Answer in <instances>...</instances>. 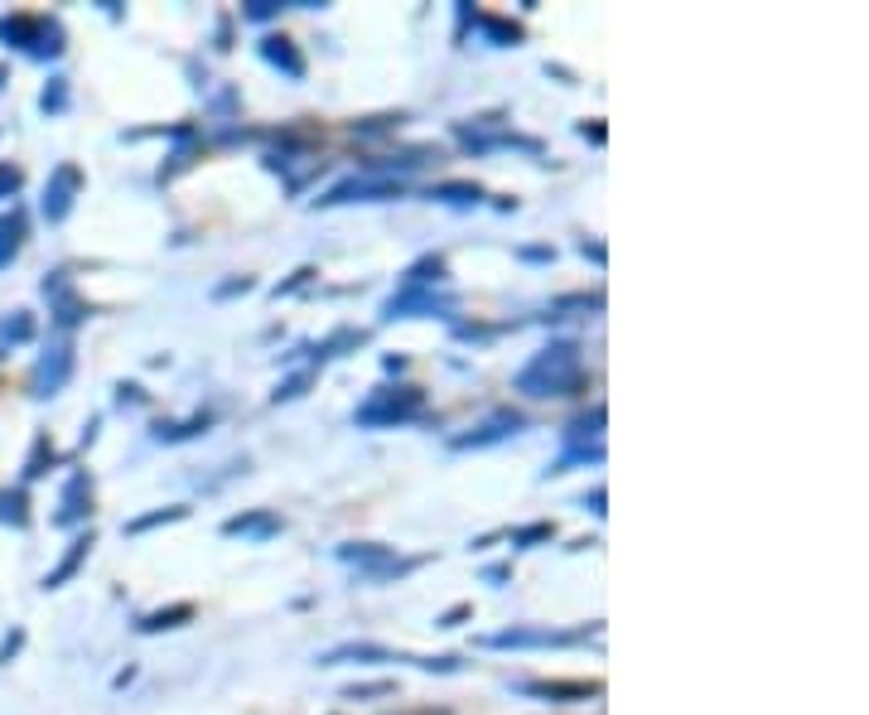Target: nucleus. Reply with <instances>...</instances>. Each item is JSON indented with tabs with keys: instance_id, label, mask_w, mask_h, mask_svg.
Segmentation results:
<instances>
[{
	"instance_id": "obj_30",
	"label": "nucleus",
	"mask_w": 869,
	"mask_h": 715,
	"mask_svg": "<svg viewBox=\"0 0 869 715\" xmlns=\"http://www.w3.org/2000/svg\"><path fill=\"white\" fill-rule=\"evenodd\" d=\"M584 507H594V513H604V489H594L590 499H584Z\"/></svg>"
},
{
	"instance_id": "obj_28",
	"label": "nucleus",
	"mask_w": 869,
	"mask_h": 715,
	"mask_svg": "<svg viewBox=\"0 0 869 715\" xmlns=\"http://www.w3.org/2000/svg\"><path fill=\"white\" fill-rule=\"evenodd\" d=\"M15 189H20V169L15 165H0V199H10Z\"/></svg>"
},
{
	"instance_id": "obj_22",
	"label": "nucleus",
	"mask_w": 869,
	"mask_h": 715,
	"mask_svg": "<svg viewBox=\"0 0 869 715\" xmlns=\"http://www.w3.org/2000/svg\"><path fill=\"white\" fill-rule=\"evenodd\" d=\"M30 334H34V320L24 310H15V320H5V329H0V344H24Z\"/></svg>"
},
{
	"instance_id": "obj_23",
	"label": "nucleus",
	"mask_w": 869,
	"mask_h": 715,
	"mask_svg": "<svg viewBox=\"0 0 869 715\" xmlns=\"http://www.w3.org/2000/svg\"><path fill=\"white\" fill-rule=\"evenodd\" d=\"M0 523H15V527L30 523V513H24V493H0Z\"/></svg>"
},
{
	"instance_id": "obj_13",
	"label": "nucleus",
	"mask_w": 869,
	"mask_h": 715,
	"mask_svg": "<svg viewBox=\"0 0 869 715\" xmlns=\"http://www.w3.org/2000/svg\"><path fill=\"white\" fill-rule=\"evenodd\" d=\"M261 58L266 64H276L286 78H304V58H300V48L286 40V34H266L261 40Z\"/></svg>"
},
{
	"instance_id": "obj_4",
	"label": "nucleus",
	"mask_w": 869,
	"mask_h": 715,
	"mask_svg": "<svg viewBox=\"0 0 869 715\" xmlns=\"http://www.w3.org/2000/svg\"><path fill=\"white\" fill-rule=\"evenodd\" d=\"M425 411L421 387H377L372 396L358 406V426H401Z\"/></svg>"
},
{
	"instance_id": "obj_2",
	"label": "nucleus",
	"mask_w": 869,
	"mask_h": 715,
	"mask_svg": "<svg viewBox=\"0 0 869 715\" xmlns=\"http://www.w3.org/2000/svg\"><path fill=\"white\" fill-rule=\"evenodd\" d=\"M0 40L34 58H58L64 54V24L48 15H5L0 20Z\"/></svg>"
},
{
	"instance_id": "obj_16",
	"label": "nucleus",
	"mask_w": 869,
	"mask_h": 715,
	"mask_svg": "<svg viewBox=\"0 0 869 715\" xmlns=\"http://www.w3.org/2000/svg\"><path fill=\"white\" fill-rule=\"evenodd\" d=\"M20 247H24V213L10 209L5 217H0V271L20 257Z\"/></svg>"
},
{
	"instance_id": "obj_14",
	"label": "nucleus",
	"mask_w": 869,
	"mask_h": 715,
	"mask_svg": "<svg viewBox=\"0 0 869 715\" xmlns=\"http://www.w3.org/2000/svg\"><path fill=\"white\" fill-rule=\"evenodd\" d=\"M44 295L58 305V324H78L82 314H88V310H82V300L73 295V286H68V276H64V271H58L54 281H44Z\"/></svg>"
},
{
	"instance_id": "obj_10",
	"label": "nucleus",
	"mask_w": 869,
	"mask_h": 715,
	"mask_svg": "<svg viewBox=\"0 0 869 715\" xmlns=\"http://www.w3.org/2000/svg\"><path fill=\"white\" fill-rule=\"evenodd\" d=\"M88 513H92V479L88 474H73L68 489H64V503H58V513H54V523L58 527H78Z\"/></svg>"
},
{
	"instance_id": "obj_6",
	"label": "nucleus",
	"mask_w": 869,
	"mask_h": 715,
	"mask_svg": "<svg viewBox=\"0 0 869 715\" xmlns=\"http://www.w3.org/2000/svg\"><path fill=\"white\" fill-rule=\"evenodd\" d=\"M377 199H401V179L387 175H353L344 185H334L320 199V209H338V203H377Z\"/></svg>"
},
{
	"instance_id": "obj_18",
	"label": "nucleus",
	"mask_w": 869,
	"mask_h": 715,
	"mask_svg": "<svg viewBox=\"0 0 869 715\" xmlns=\"http://www.w3.org/2000/svg\"><path fill=\"white\" fill-rule=\"evenodd\" d=\"M435 199H439V203H455V209H474V203L483 199V189H479V185H464V179H455V185H439V189H435Z\"/></svg>"
},
{
	"instance_id": "obj_15",
	"label": "nucleus",
	"mask_w": 869,
	"mask_h": 715,
	"mask_svg": "<svg viewBox=\"0 0 869 715\" xmlns=\"http://www.w3.org/2000/svg\"><path fill=\"white\" fill-rule=\"evenodd\" d=\"M223 532L227 537H276L280 517L276 513H242V517H227Z\"/></svg>"
},
{
	"instance_id": "obj_26",
	"label": "nucleus",
	"mask_w": 869,
	"mask_h": 715,
	"mask_svg": "<svg viewBox=\"0 0 869 715\" xmlns=\"http://www.w3.org/2000/svg\"><path fill=\"white\" fill-rule=\"evenodd\" d=\"M550 523H536V527H522V532H512V547H532V541H546L550 537Z\"/></svg>"
},
{
	"instance_id": "obj_8",
	"label": "nucleus",
	"mask_w": 869,
	"mask_h": 715,
	"mask_svg": "<svg viewBox=\"0 0 869 715\" xmlns=\"http://www.w3.org/2000/svg\"><path fill=\"white\" fill-rule=\"evenodd\" d=\"M68 372H73V344L64 338V344H54L40 362H34V372H30V392L40 396V402H44V396H54V392H64Z\"/></svg>"
},
{
	"instance_id": "obj_24",
	"label": "nucleus",
	"mask_w": 869,
	"mask_h": 715,
	"mask_svg": "<svg viewBox=\"0 0 869 715\" xmlns=\"http://www.w3.org/2000/svg\"><path fill=\"white\" fill-rule=\"evenodd\" d=\"M40 107H44V112H64V107H68V78H54V82H48L44 97H40Z\"/></svg>"
},
{
	"instance_id": "obj_25",
	"label": "nucleus",
	"mask_w": 869,
	"mask_h": 715,
	"mask_svg": "<svg viewBox=\"0 0 869 715\" xmlns=\"http://www.w3.org/2000/svg\"><path fill=\"white\" fill-rule=\"evenodd\" d=\"M189 513V507H165V513H151V517H136L131 532H145V527H160V523H179V517Z\"/></svg>"
},
{
	"instance_id": "obj_12",
	"label": "nucleus",
	"mask_w": 869,
	"mask_h": 715,
	"mask_svg": "<svg viewBox=\"0 0 869 715\" xmlns=\"http://www.w3.org/2000/svg\"><path fill=\"white\" fill-rule=\"evenodd\" d=\"M522 431V416L517 411H498L493 421H483L474 435H459L455 440V450H483V445H493V440H508V435H517Z\"/></svg>"
},
{
	"instance_id": "obj_1",
	"label": "nucleus",
	"mask_w": 869,
	"mask_h": 715,
	"mask_svg": "<svg viewBox=\"0 0 869 715\" xmlns=\"http://www.w3.org/2000/svg\"><path fill=\"white\" fill-rule=\"evenodd\" d=\"M522 396H532V402H546V396H570L584 387V354L580 344H570V338H560V344H546L542 354H532V362L512 378Z\"/></svg>"
},
{
	"instance_id": "obj_20",
	"label": "nucleus",
	"mask_w": 869,
	"mask_h": 715,
	"mask_svg": "<svg viewBox=\"0 0 869 715\" xmlns=\"http://www.w3.org/2000/svg\"><path fill=\"white\" fill-rule=\"evenodd\" d=\"M88 547H92V532H88V537H78V541H73V551H68V561H64V566H58V571H54V576H48V580H44V585H48V590H54V585H58V580H68L73 571H78V561H82V556H88Z\"/></svg>"
},
{
	"instance_id": "obj_7",
	"label": "nucleus",
	"mask_w": 869,
	"mask_h": 715,
	"mask_svg": "<svg viewBox=\"0 0 869 715\" xmlns=\"http://www.w3.org/2000/svg\"><path fill=\"white\" fill-rule=\"evenodd\" d=\"M455 300L445 295L439 286H401L397 295L387 300V320H415V314H449Z\"/></svg>"
},
{
	"instance_id": "obj_17",
	"label": "nucleus",
	"mask_w": 869,
	"mask_h": 715,
	"mask_svg": "<svg viewBox=\"0 0 869 715\" xmlns=\"http://www.w3.org/2000/svg\"><path fill=\"white\" fill-rule=\"evenodd\" d=\"M526 692H532V696H550V701H560V696L590 701V696L604 692V686H599V682H526Z\"/></svg>"
},
{
	"instance_id": "obj_27",
	"label": "nucleus",
	"mask_w": 869,
	"mask_h": 715,
	"mask_svg": "<svg viewBox=\"0 0 869 715\" xmlns=\"http://www.w3.org/2000/svg\"><path fill=\"white\" fill-rule=\"evenodd\" d=\"M242 15H247V20H271V15H280V0H247Z\"/></svg>"
},
{
	"instance_id": "obj_21",
	"label": "nucleus",
	"mask_w": 869,
	"mask_h": 715,
	"mask_svg": "<svg viewBox=\"0 0 869 715\" xmlns=\"http://www.w3.org/2000/svg\"><path fill=\"white\" fill-rule=\"evenodd\" d=\"M474 20H479L483 30L498 40V44H517V40H522V30H517V24H508V20H498V15H474Z\"/></svg>"
},
{
	"instance_id": "obj_9",
	"label": "nucleus",
	"mask_w": 869,
	"mask_h": 715,
	"mask_svg": "<svg viewBox=\"0 0 869 715\" xmlns=\"http://www.w3.org/2000/svg\"><path fill=\"white\" fill-rule=\"evenodd\" d=\"M78 189H82V169L78 165H58L54 175H48V185H44V217H48V223H64V217L73 213Z\"/></svg>"
},
{
	"instance_id": "obj_19",
	"label": "nucleus",
	"mask_w": 869,
	"mask_h": 715,
	"mask_svg": "<svg viewBox=\"0 0 869 715\" xmlns=\"http://www.w3.org/2000/svg\"><path fill=\"white\" fill-rule=\"evenodd\" d=\"M179 619H193V604H175V610L145 614V619H141V628H145V634H160V628H175Z\"/></svg>"
},
{
	"instance_id": "obj_11",
	"label": "nucleus",
	"mask_w": 869,
	"mask_h": 715,
	"mask_svg": "<svg viewBox=\"0 0 869 715\" xmlns=\"http://www.w3.org/2000/svg\"><path fill=\"white\" fill-rule=\"evenodd\" d=\"M338 662H421V658L391 652L382 644H344V648H328L324 658H320V668H338Z\"/></svg>"
},
{
	"instance_id": "obj_29",
	"label": "nucleus",
	"mask_w": 869,
	"mask_h": 715,
	"mask_svg": "<svg viewBox=\"0 0 869 715\" xmlns=\"http://www.w3.org/2000/svg\"><path fill=\"white\" fill-rule=\"evenodd\" d=\"M348 696H391V682H377V686H348Z\"/></svg>"
},
{
	"instance_id": "obj_5",
	"label": "nucleus",
	"mask_w": 869,
	"mask_h": 715,
	"mask_svg": "<svg viewBox=\"0 0 869 715\" xmlns=\"http://www.w3.org/2000/svg\"><path fill=\"white\" fill-rule=\"evenodd\" d=\"M599 624L590 628H503V634H483L479 648H575L590 644Z\"/></svg>"
},
{
	"instance_id": "obj_3",
	"label": "nucleus",
	"mask_w": 869,
	"mask_h": 715,
	"mask_svg": "<svg viewBox=\"0 0 869 715\" xmlns=\"http://www.w3.org/2000/svg\"><path fill=\"white\" fill-rule=\"evenodd\" d=\"M338 561L353 566L363 580H372V585H382V580H401L411 576L415 566H421V556H397L391 547H377V541H348V547H338Z\"/></svg>"
}]
</instances>
